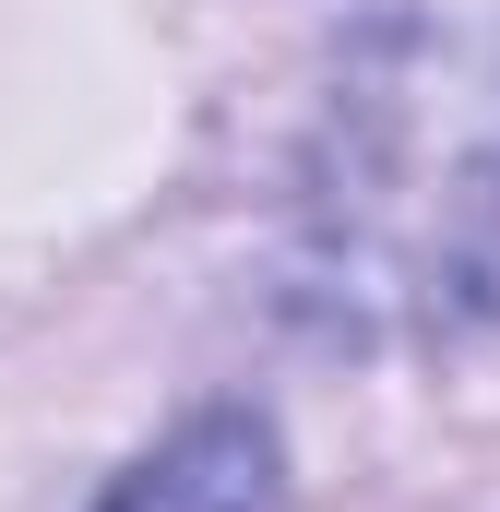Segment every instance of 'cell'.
<instances>
[{
    "mask_svg": "<svg viewBox=\"0 0 500 512\" xmlns=\"http://www.w3.org/2000/svg\"><path fill=\"white\" fill-rule=\"evenodd\" d=\"M286 501V441L262 405H203L155 453H131L96 512H274Z\"/></svg>",
    "mask_w": 500,
    "mask_h": 512,
    "instance_id": "2",
    "label": "cell"
},
{
    "mask_svg": "<svg viewBox=\"0 0 500 512\" xmlns=\"http://www.w3.org/2000/svg\"><path fill=\"white\" fill-rule=\"evenodd\" d=\"M286 286L358 346H453L500 322V24L381 12L334 60Z\"/></svg>",
    "mask_w": 500,
    "mask_h": 512,
    "instance_id": "1",
    "label": "cell"
}]
</instances>
